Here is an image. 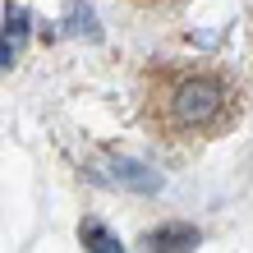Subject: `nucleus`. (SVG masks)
I'll return each instance as SVG.
<instances>
[{
    "label": "nucleus",
    "mask_w": 253,
    "mask_h": 253,
    "mask_svg": "<svg viewBox=\"0 0 253 253\" xmlns=\"http://www.w3.org/2000/svg\"><path fill=\"white\" fill-rule=\"evenodd\" d=\"M240 120V83L207 65L157 69L147 83V125L166 143L221 138Z\"/></svg>",
    "instance_id": "1"
},
{
    "label": "nucleus",
    "mask_w": 253,
    "mask_h": 253,
    "mask_svg": "<svg viewBox=\"0 0 253 253\" xmlns=\"http://www.w3.org/2000/svg\"><path fill=\"white\" fill-rule=\"evenodd\" d=\"M143 249L147 253H193L198 249V230L184 226V221H175V226H157L143 235Z\"/></svg>",
    "instance_id": "2"
},
{
    "label": "nucleus",
    "mask_w": 253,
    "mask_h": 253,
    "mask_svg": "<svg viewBox=\"0 0 253 253\" xmlns=\"http://www.w3.org/2000/svg\"><path fill=\"white\" fill-rule=\"evenodd\" d=\"M79 240L87 244V253H125L120 244H115V235L101 230L97 221H83V226H79Z\"/></svg>",
    "instance_id": "3"
},
{
    "label": "nucleus",
    "mask_w": 253,
    "mask_h": 253,
    "mask_svg": "<svg viewBox=\"0 0 253 253\" xmlns=\"http://www.w3.org/2000/svg\"><path fill=\"white\" fill-rule=\"evenodd\" d=\"M111 170H115V180H120V184H133V189H157V175H147L138 161H115Z\"/></svg>",
    "instance_id": "4"
},
{
    "label": "nucleus",
    "mask_w": 253,
    "mask_h": 253,
    "mask_svg": "<svg viewBox=\"0 0 253 253\" xmlns=\"http://www.w3.org/2000/svg\"><path fill=\"white\" fill-rule=\"evenodd\" d=\"M133 9H147V14H166V9H180L184 0H129Z\"/></svg>",
    "instance_id": "5"
},
{
    "label": "nucleus",
    "mask_w": 253,
    "mask_h": 253,
    "mask_svg": "<svg viewBox=\"0 0 253 253\" xmlns=\"http://www.w3.org/2000/svg\"><path fill=\"white\" fill-rule=\"evenodd\" d=\"M9 60H14V51L5 46V42H0V65H9Z\"/></svg>",
    "instance_id": "6"
}]
</instances>
